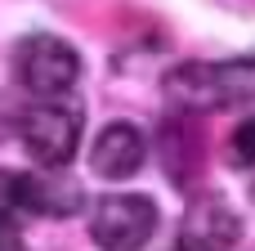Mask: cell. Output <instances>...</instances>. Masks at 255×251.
<instances>
[{
  "instance_id": "cell-8",
  "label": "cell",
  "mask_w": 255,
  "mask_h": 251,
  "mask_svg": "<svg viewBox=\"0 0 255 251\" xmlns=\"http://www.w3.org/2000/svg\"><path fill=\"white\" fill-rule=\"evenodd\" d=\"M233 157L242 166H255V117H247L238 130H233Z\"/></svg>"
},
{
  "instance_id": "cell-3",
  "label": "cell",
  "mask_w": 255,
  "mask_h": 251,
  "mask_svg": "<svg viewBox=\"0 0 255 251\" xmlns=\"http://www.w3.org/2000/svg\"><path fill=\"white\" fill-rule=\"evenodd\" d=\"M157 229V202L143 193H112L90 216V238L99 251H139Z\"/></svg>"
},
{
  "instance_id": "cell-1",
  "label": "cell",
  "mask_w": 255,
  "mask_h": 251,
  "mask_svg": "<svg viewBox=\"0 0 255 251\" xmlns=\"http://www.w3.org/2000/svg\"><path fill=\"white\" fill-rule=\"evenodd\" d=\"M166 85H170L175 103L197 108V112L247 103V99H255V54L220 58V63H184L166 76Z\"/></svg>"
},
{
  "instance_id": "cell-4",
  "label": "cell",
  "mask_w": 255,
  "mask_h": 251,
  "mask_svg": "<svg viewBox=\"0 0 255 251\" xmlns=\"http://www.w3.org/2000/svg\"><path fill=\"white\" fill-rule=\"evenodd\" d=\"M22 144H27V153L40 166H49V171L67 166L72 153H76V144H81V108L67 103V99L36 103L22 117Z\"/></svg>"
},
{
  "instance_id": "cell-2",
  "label": "cell",
  "mask_w": 255,
  "mask_h": 251,
  "mask_svg": "<svg viewBox=\"0 0 255 251\" xmlns=\"http://www.w3.org/2000/svg\"><path fill=\"white\" fill-rule=\"evenodd\" d=\"M13 72H18L22 90H31L40 103H54V99H63L76 85L81 54L67 40H58V36H27L13 49Z\"/></svg>"
},
{
  "instance_id": "cell-6",
  "label": "cell",
  "mask_w": 255,
  "mask_h": 251,
  "mask_svg": "<svg viewBox=\"0 0 255 251\" xmlns=\"http://www.w3.org/2000/svg\"><path fill=\"white\" fill-rule=\"evenodd\" d=\"M238 229H242L238 211H233L224 198L206 193V198H197V202L188 207V216H184L179 251H233Z\"/></svg>"
},
{
  "instance_id": "cell-5",
  "label": "cell",
  "mask_w": 255,
  "mask_h": 251,
  "mask_svg": "<svg viewBox=\"0 0 255 251\" xmlns=\"http://www.w3.org/2000/svg\"><path fill=\"white\" fill-rule=\"evenodd\" d=\"M0 198L31 216H72L81 207V193L72 184H58V180L31 175V171H0Z\"/></svg>"
},
{
  "instance_id": "cell-9",
  "label": "cell",
  "mask_w": 255,
  "mask_h": 251,
  "mask_svg": "<svg viewBox=\"0 0 255 251\" xmlns=\"http://www.w3.org/2000/svg\"><path fill=\"white\" fill-rule=\"evenodd\" d=\"M0 251H27V243H22V234H18V225L0 211Z\"/></svg>"
},
{
  "instance_id": "cell-7",
  "label": "cell",
  "mask_w": 255,
  "mask_h": 251,
  "mask_svg": "<svg viewBox=\"0 0 255 251\" xmlns=\"http://www.w3.org/2000/svg\"><path fill=\"white\" fill-rule=\"evenodd\" d=\"M143 157H148V144H143V135L130 121L108 126L94 139V148H90V166L103 180H130V175H139L143 171Z\"/></svg>"
}]
</instances>
